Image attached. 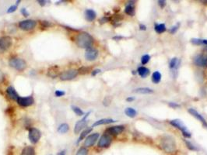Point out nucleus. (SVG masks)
Returning a JSON list of instances; mask_svg holds the SVG:
<instances>
[{"mask_svg":"<svg viewBox=\"0 0 207 155\" xmlns=\"http://www.w3.org/2000/svg\"><path fill=\"white\" fill-rule=\"evenodd\" d=\"M94 37L87 32H81L76 36V44L80 48L89 49L94 44Z\"/></svg>","mask_w":207,"mask_h":155,"instance_id":"obj_1","label":"nucleus"},{"mask_svg":"<svg viewBox=\"0 0 207 155\" xmlns=\"http://www.w3.org/2000/svg\"><path fill=\"white\" fill-rule=\"evenodd\" d=\"M160 146L166 153H173L177 148L175 139L169 135L162 136L160 140Z\"/></svg>","mask_w":207,"mask_h":155,"instance_id":"obj_2","label":"nucleus"},{"mask_svg":"<svg viewBox=\"0 0 207 155\" xmlns=\"http://www.w3.org/2000/svg\"><path fill=\"white\" fill-rule=\"evenodd\" d=\"M169 123H170V124L172 125L174 127L179 129V130L182 133V135L184 136L185 138H190L192 137L191 133L188 131V129H187L185 125L184 124V123H183L181 120H179V119H175V120L169 121Z\"/></svg>","mask_w":207,"mask_h":155,"instance_id":"obj_3","label":"nucleus"},{"mask_svg":"<svg viewBox=\"0 0 207 155\" xmlns=\"http://www.w3.org/2000/svg\"><path fill=\"white\" fill-rule=\"evenodd\" d=\"M9 65L11 68H14L16 71H22L27 67V64L23 59L19 58H13L9 62Z\"/></svg>","mask_w":207,"mask_h":155,"instance_id":"obj_4","label":"nucleus"},{"mask_svg":"<svg viewBox=\"0 0 207 155\" xmlns=\"http://www.w3.org/2000/svg\"><path fill=\"white\" fill-rule=\"evenodd\" d=\"M79 74V71L76 69H69L60 73L59 78L61 81H70L74 79Z\"/></svg>","mask_w":207,"mask_h":155,"instance_id":"obj_5","label":"nucleus"},{"mask_svg":"<svg viewBox=\"0 0 207 155\" xmlns=\"http://www.w3.org/2000/svg\"><path fill=\"white\" fill-rule=\"evenodd\" d=\"M41 137V133L37 128H31L29 129V133H28V138H29L30 142L32 144H36L38 143Z\"/></svg>","mask_w":207,"mask_h":155,"instance_id":"obj_6","label":"nucleus"},{"mask_svg":"<svg viewBox=\"0 0 207 155\" xmlns=\"http://www.w3.org/2000/svg\"><path fill=\"white\" fill-rule=\"evenodd\" d=\"M37 26V21L34 19H25L19 23V27L23 30H32Z\"/></svg>","mask_w":207,"mask_h":155,"instance_id":"obj_7","label":"nucleus"},{"mask_svg":"<svg viewBox=\"0 0 207 155\" xmlns=\"http://www.w3.org/2000/svg\"><path fill=\"white\" fill-rule=\"evenodd\" d=\"M112 142V136L108 135L107 133H104L100 137L99 139L98 143H97V146L100 148H107V147H110Z\"/></svg>","mask_w":207,"mask_h":155,"instance_id":"obj_8","label":"nucleus"},{"mask_svg":"<svg viewBox=\"0 0 207 155\" xmlns=\"http://www.w3.org/2000/svg\"><path fill=\"white\" fill-rule=\"evenodd\" d=\"M91 112H88L87 114H85V116H83L80 120L76 122V125H75L74 126L75 133H79L87 126V118L88 116H90V114H91Z\"/></svg>","mask_w":207,"mask_h":155,"instance_id":"obj_9","label":"nucleus"},{"mask_svg":"<svg viewBox=\"0 0 207 155\" xmlns=\"http://www.w3.org/2000/svg\"><path fill=\"white\" fill-rule=\"evenodd\" d=\"M13 44V40L9 36H3L0 37V50L6 51L8 50Z\"/></svg>","mask_w":207,"mask_h":155,"instance_id":"obj_10","label":"nucleus"},{"mask_svg":"<svg viewBox=\"0 0 207 155\" xmlns=\"http://www.w3.org/2000/svg\"><path fill=\"white\" fill-rule=\"evenodd\" d=\"M18 105H19L22 107H29L31 105H32L34 102V99L31 95L27 97H20L16 100Z\"/></svg>","mask_w":207,"mask_h":155,"instance_id":"obj_11","label":"nucleus"},{"mask_svg":"<svg viewBox=\"0 0 207 155\" xmlns=\"http://www.w3.org/2000/svg\"><path fill=\"white\" fill-rule=\"evenodd\" d=\"M124 130H125V126L123 125H118V126H114L108 128L104 133H107L110 136H117L121 134Z\"/></svg>","mask_w":207,"mask_h":155,"instance_id":"obj_12","label":"nucleus"},{"mask_svg":"<svg viewBox=\"0 0 207 155\" xmlns=\"http://www.w3.org/2000/svg\"><path fill=\"white\" fill-rule=\"evenodd\" d=\"M195 65L200 68H207V57L203 54L196 55L193 59Z\"/></svg>","mask_w":207,"mask_h":155,"instance_id":"obj_13","label":"nucleus"},{"mask_svg":"<svg viewBox=\"0 0 207 155\" xmlns=\"http://www.w3.org/2000/svg\"><path fill=\"white\" fill-rule=\"evenodd\" d=\"M99 137H100V135H99L98 133H92L87 136L84 141L85 147L87 148V147H93L97 141V140L99 139Z\"/></svg>","mask_w":207,"mask_h":155,"instance_id":"obj_14","label":"nucleus"},{"mask_svg":"<svg viewBox=\"0 0 207 155\" xmlns=\"http://www.w3.org/2000/svg\"><path fill=\"white\" fill-rule=\"evenodd\" d=\"M98 50L95 48L91 47L89 49H87L86 53H85V58L88 62H93L95 61L98 57Z\"/></svg>","mask_w":207,"mask_h":155,"instance_id":"obj_15","label":"nucleus"},{"mask_svg":"<svg viewBox=\"0 0 207 155\" xmlns=\"http://www.w3.org/2000/svg\"><path fill=\"white\" fill-rule=\"evenodd\" d=\"M188 113H189L190 114L192 115V116H194L195 118L197 119L198 120H199V121H200L201 123H202V124H203V126H205V128H207V123H206V121H205V119H204V117L202 116V115L200 114V113H198V112L196 111V110L195 109H188Z\"/></svg>","mask_w":207,"mask_h":155,"instance_id":"obj_16","label":"nucleus"},{"mask_svg":"<svg viewBox=\"0 0 207 155\" xmlns=\"http://www.w3.org/2000/svg\"><path fill=\"white\" fill-rule=\"evenodd\" d=\"M6 93L7 95L10 97V99H13V100H17V99L19 98V95L16 92V89L13 87V86H9L6 89Z\"/></svg>","mask_w":207,"mask_h":155,"instance_id":"obj_17","label":"nucleus"},{"mask_svg":"<svg viewBox=\"0 0 207 155\" xmlns=\"http://www.w3.org/2000/svg\"><path fill=\"white\" fill-rule=\"evenodd\" d=\"M59 71H60L59 68H58V66H56V65L52 66L48 69V76L52 78H55L58 77V75H60Z\"/></svg>","mask_w":207,"mask_h":155,"instance_id":"obj_18","label":"nucleus"},{"mask_svg":"<svg viewBox=\"0 0 207 155\" xmlns=\"http://www.w3.org/2000/svg\"><path fill=\"white\" fill-rule=\"evenodd\" d=\"M96 17H97V13H96V12L94 11V10L89 9V10H87L86 11H85V19H86L87 21L89 22L94 21V19H96Z\"/></svg>","mask_w":207,"mask_h":155,"instance_id":"obj_19","label":"nucleus"},{"mask_svg":"<svg viewBox=\"0 0 207 155\" xmlns=\"http://www.w3.org/2000/svg\"><path fill=\"white\" fill-rule=\"evenodd\" d=\"M116 120H113V119H101V120H99L97 121H96L95 123L93 124L92 127H95V126H100V125H106V124H110V123H115Z\"/></svg>","mask_w":207,"mask_h":155,"instance_id":"obj_20","label":"nucleus"},{"mask_svg":"<svg viewBox=\"0 0 207 155\" xmlns=\"http://www.w3.org/2000/svg\"><path fill=\"white\" fill-rule=\"evenodd\" d=\"M125 13L129 16H133L135 15V6L134 2H129L127 3L125 7Z\"/></svg>","mask_w":207,"mask_h":155,"instance_id":"obj_21","label":"nucleus"},{"mask_svg":"<svg viewBox=\"0 0 207 155\" xmlns=\"http://www.w3.org/2000/svg\"><path fill=\"white\" fill-rule=\"evenodd\" d=\"M137 73L142 78H145L150 74V70L144 66L139 67L137 69Z\"/></svg>","mask_w":207,"mask_h":155,"instance_id":"obj_22","label":"nucleus"},{"mask_svg":"<svg viewBox=\"0 0 207 155\" xmlns=\"http://www.w3.org/2000/svg\"><path fill=\"white\" fill-rule=\"evenodd\" d=\"M93 130V127H87L84 129V130H82V133L79 135V138H78L77 141H76V144H79L80 141H82V140H84L87 138V136L88 135L89 133H91V131Z\"/></svg>","mask_w":207,"mask_h":155,"instance_id":"obj_23","label":"nucleus"},{"mask_svg":"<svg viewBox=\"0 0 207 155\" xmlns=\"http://www.w3.org/2000/svg\"><path fill=\"white\" fill-rule=\"evenodd\" d=\"M136 93H139V94H142V95H146V94H151L154 93V90L150 88H147V87H142V88H138V89H135L133 91Z\"/></svg>","mask_w":207,"mask_h":155,"instance_id":"obj_24","label":"nucleus"},{"mask_svg":"<svg viewBox=\"0 0 207 155\" xmlns=\"http://www.w3.org/2000/svg\"><path fill=\"white\" fill-rule=\"evenodd\" d=\"M191 43L194 45H204L207 46L206 39H199V38H192Z\"/></svg>","mask_w":207,"mask_h":155,"instance_id":"obj_25","label":"nucleus"},{"mask_svg":"<svg viewBox=\"0 0 207 155\" xmlns=\"http://www.w3.org/2000/svg\"><path fill=\"white\" fill-rule=\"evenodd\" d=\"M161 78L162 75L161 74H160V71H156L153 73L152 78H152V81L154 83V84H158V83H160V81H161Z\"/></svg>","mask_w":207,"mask_h":155,"instance_id":"obj_26","label":"nucleus"},{"mask_svg":"<svg viewBox=\"0 0 207 155\" xmlns=\"http://www.w3.org/2000/svg\"><path fill=\"white\" fill-rule=\"evenodd\" d=\"M22 155H35V150L33 147L31 146H27V147H25L22 150Z\"/></svg>","mask_w":207,"mask_h":155,"instance_id":"obj_27","label":"nucleus"},{"mask_svg":"<svg viewBox=\"0 0 207 155\" xmlns=\"http://www.w3.org/2000/svg\"><path fill=\"white\" fill-rule=\"evenodd\" d=\"M125 113L127 116L130 117V118H134L137 115V111L135 109L131 108V107H128L125 109Z\"/></svg>","mask_w":207,"mask_h":155,"instance_id":"obj_28","label":"nucleus"},{"mask_svg":"<svg viewBox=\"0 0 207 155\" xmlns=\"http://www.w3.org/2000/svg\"><path fill=\"white\" fill-rule=\"evenodd\" d=\"M154 30L157 34H162V33L166 31L167 27H166V25L164 23H160V24L156 23L155 26H154Z\"/></svg>","mask_w":207,"mask_h":155,"instance_id":"obj_29","label":"nucleus"},{"mask_svg":"<svg viewBox=\"0 0 207 155\" xmlns=\"http://www.w3.org/2000/svg\"><path fill=\"white\" fill-rule=\"evenodd\" d=\"M70 130V126L67 123H62L58 127V132L60 133H65Z\"/></svg>","mask_w":207,"mask_h":155,"instance_id":"obj_30","label":"nucleus"},{"mask_svg":"<svg viewBox=\"0 0 207 155\" xmlns=\"http://www.w3.org/2000/svg\"><path fill=\"white\" fill-rule=\"evenodd\" d=\"M178 65H179V62H178V58H173L169 62V68L170 69H175L178 67Z\"/></svg>","mask_w":207,"mask_h":155,"instance_id":"obj_31","label":"nucleus"},{"mask_svg":"<svg viewBox=\"0 0 207 155\" xmlns=\"http://www.w3.org/2000/svg\"><path fill=\"white\" fill-rule=\"evenodd\" d=\"M71 109H72V110H73V111L76 113V115H77V116H82L83 115H84V112L82 111V110L79 107L76 106V105H72Z\"/></svg>","mask_w":207,"mask_h":155,"instance_id":"obj_32","label":"nucleus"},{"mask_svg":"<svg viewBox=\"0 0 207 155\" xmlns=\"http://www.w3.org/2000/svg\"><path fill=\"white\" fill-rule=\"evenodd\" d=\"M88 149L85 147H81L76 152V155H88Z\"/></svg>","mask_w":207,"mask_h":155,"instance_id":"obj_33","label":"nucleus"},{"mask_svg":"<svg viewBox=\"0 0 207 155\" xmlns=\"http://www.w3.org/2000/svg\"><path fill=\"white\" fill-rule=\"evenodd\" d=\"M150 56L149 54H144L141 58V63L142 65H145L150 62Z\"/></svg>","mask_w":207,"mask_h":155,"instance_id":"obj_34","label":"nucleus"},{"mask_svg":"<svg viewBox=\"0 0 207 155\" xmlns=\"http://www.w3.org/2000/svg\"><path fill=\"white\" fill-rule=\"evenodd\" d=\"M184 142H185L186 146H187V147H188V148L189 149V150H199V149H198L196 147H195V146L193 145V144H192V143L190 142V141H184Z\"/></svg>","mask_w":207,"mask_h":155,"instance_id":"obj_35","label":"nucleus"},{"mask_svg":"<svg viewBox=\"0 0 207 155\" xmlns=\"http://www.w3.org/2000/svg\"><path fill=\"white\" fill-rule=\"evenodd\" d=\"M111 102H112V99H111L109 96H107L104 98V99L103 104L104 106H108V105L111 104Z\"/></svg>","mask_w":207,"mask_h":155,"instance_id":"obj_36","label":"nucleus"},{"mask_svg":"<svg viewBox=\"0 0 207 155\" xmlns=\"http://www.w3.org/2000/svg\"><path fill=\"white\" fill-rule=\"evenodd\" d=\"M178 28H179V23H178L177 25H175V26H173L172 27H171L170 30H169V32H170L171 34H175V33L178 31Z\"/></svg>","mask_w":207,"mask_h":155,"instance_id":"obj_37","label":"nucleus"},{"mask_svg":"<svg viewBox=\"0 0 207 155\" xmlns=\"http://www.w3.org/2000/svg\"><path fill=\"white\" fill-rule=\"evenodd\" d=\"M78 71H79V74H87V73L89 71V68H87V67H82V68H80L79 70H78Z\"/></svg>","mask_w":207,"mask_h":155,"instance_id":"obj_38","label":"nucleus"},{"mask_svg":"<svg viewBox=\"0 0 207 155\" xmlns=\"http://www.w3.org/2000/svg\"><path fill=\"white\" fill-rule=\"evenodd\" d=\"M16 10H17V6H16V5H13V6H10V8L8 9V10H7L6 13H14V12L16 11Z\"/></svg>","mask_w":207,"mask_h":155,"instance_id":"obj_39","label":"nucleus"},{"mask_svg":"<svg viewBox=\"0 0 207 155\" xmlns=\"http://www.w3.org/2000/svg\"><path fill=\"white\" fill-rule=\"evenodd\" d=\"M65 95V92H64V91L56 90L55 92V95L56 97H61V96H64Z\"/></svg>","mask_w":207,"mask_h":155,"instance_id":"obj_40","label":"nucleus"},{"mask_svg":"<svg viewBox=\"0 0 207 155\" xmlns=\"http://www.w3.org/2000/svg\"><path fill=\"white\" fill-rule=\"evenodd\" d=\"M168 105L173 109H176V108H179V107H181V105H180V104H178V103H176V102H169Z\"/></svg>","mask_w":207,"mask_h":155,"instance_id":"obj_41","label":"nucleus"},{"mask_svg":"<svg viewBox=\"0 0 207 155\" xmlns=\"http://www.w3.org/2000/svg\"><path fill=\"white\" fill-rule=\"evenodd\" d=\"M20 13H21V14L23 15V16H25V17H27V16L30 15L29 12H28L27 10V9H25V8L22 9V10H20Z\"/></svg>","mask_w":207,"mask_h":155,"instance_id":"obj_42","label":"nucleus"},{"mask_svg":"<svg viewBox=\"0 0 207 155\" xmlns=\"http://www.w3.org/2000/svg\"><path fill=\"white\" fill-rule=\"evenodd\" d=\"M110 19H111L110 18L108 17V16H104V17H102L101 19H100V23H107V22H108Z\"/></svg>","mask_w":207,"mask_h":155,"instance_id":"obj_43","label":"nucleus"},{"mask_svg":"<svg viewBox=\"0 0 207 155\" xmlns=\"http://www.w3.org/2000/svg\"><path fill=\"white\" fill-rule=\"evenodd\" d=\"M40 24H41V26H43L44 28V27H49V26H52L51 23H49V21H41Z\"/></svg>","mask_w":207,"mask_h":155,"instance_id":"obj_44","label":"nucleus"},{"mask_svg":"<svg viewBox=\"0 0 207 155\" xmlns=\"http://www.w3.org/2000/svg\"><path fill=\"white\" fill-rule=\"evenodd\" d=\"M158 5L160 6V8H163V7L166 6V1H163V0H159L158 2H157Z\"/></svg>","mask_w":207,"mask_h":155,"instance_id":"obj_45","label":"nucleus"},{"mask_svg":"<svg viewBox=\"0 0 207 155\" xmlns=\"http://www.w3.org/2000/svg\"><path fill=\"white\" fill-rule=\"evenodd\" d=\"M100 71H101V70L100 69H94V71H92V72H91V74H92V76H96L97 74L100 73Z\"/></svg>","mask_w":207,"mask_h":155,"instance_id":"obj_46","label":"nucleus"},{"mask_svg":"<svg viewBox=\"0 0 207 155\" xmlns=\"http://www.w3.org/2000/svg\"><path fill=\"white\" fill-rule=\"evenodd\" d=\"M12 148H13V147L8 148V150H7V155H14V153H13V150Z\"/></svg>","mask_w":207,"mask_h":155,"instance_id":"obj_47","label":"nucleus"},{"mask_svg":"<svg viewBox=\"0 0 207 155\" xmlns=\"http://www.w3.org/2000/svg\"><path fill=\"white\" fill-rule=\"evenodd\" d=\"M37 2H38V3L40 4L41 6H45L46 1H43V0H38V1H37Z\"/></svg>","mask_w":207,"mask_h":155,"instance_id":"obj_48","label":"nucleus"},{"mask_svg":"<svg viewBox=\"0 0 207 155\" xmlns=\"http://www.w3.org/2000/svg\"><path fill=\"white\" fill-rule=\"evenodd\" d=\"M139 29H140L141 30H146V26L144 24H140L139 25Z\"/></svg>","mask_w":207,"mask_h":155,"instance_id":"obj_49","label":"nucleus"},{"mask_svg":"<svg viewBox=\"0 0 207 155\" xmlns=\"http://www.w3.org/2000/svg\"><path fill=\"white\" fill-rule=\"evenodd\" d=\"M133 100H135L134 97H128V98L126 99L127 102H133Z\"/></svg>","mask_w":207,"mask_h":155,"instance_id":"obj_50","label":"nucleus"},{"mask_svg":"<svg viewBox=\"0 0 207 155\" xmlns=\"http://www.w3.org/2000/svg\"><path fill=\"white\" fill-rule=\"evenodd\" d=\"M121 38H122V37H120V36H116V37H113V40H115V41H119V40H121Z\"/></svg>","mask_w":207,"mask_h":155,"instance_id":"obj_51","label":"nucleus"},{"mask_svg":"<svg viewBox=\"0 0 207 155\" xmlns=\"http://www.w3.org/2000/svg\"><path fill=\"white\" fill-rule=\"evenodd\" d=\"M58 155H65V150H61L58 153Z\"/></svg>","mask_w":207,"mask_h":155,"instance_id":"obj_52","label":"nucleus"},{"mask_svg":"<svg viewBox=\"0 0 207 155\" xmlns=\"http://www.w3.org/2000/svg\"><path fill=\"white\" fill-rule=\"evenodd\" d=\"M19 2H20V0H19V1H16V6H18V5H19Z\"/></svg>","mask_w":207,"mask_h":155,"instance_id":"obj_53","label":"nucleus"},{"mask_svg":"<svg viewBox=\"0 0 207 155\" xmlns=\"http://www.w3.org/2000/svg\"><path fill=\"white\" fill-rule=\"evenodd\" d=\"M205 50H207V46H206V47H205Z\"/></svg>","mask_w":207,"mask_h":155,"instance_id":"obj_54","label":"nucleus"}]
</instances>
